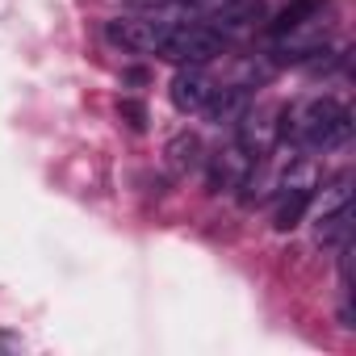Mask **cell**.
<instances>
[{"instance_id":"obj_7","label":"cell","mask_w":356,"mask_h":356,"mask_svg":"<svg viewBox=\"0 0 356 356\" xmlns=\"http://www.w3.org/2000/svg\"><path fill=\"white\" fill-rule=\"evenodd\" d=\"M252 155H243V147H231V151H218L214 159V172H210V189H222V185H235L239 176L248 172Z\"/></svg>"},{"instance_id":"obj_1","label":"cell","mask_w":356,"mask_h":356,"mask_svg":"<svg viewBox=\"0 0 356 356\" xmlns=\"http://www.w3.org/2000/svg\"><path fill=\"white\" fill-rule=\"evenodd\" d=\"M222 47H227V38L218 30H210L206 22H163L159 38H155V55L168 63H181V67L185 63L202 67V63L218 59Z\"/></svg>"},{"instance_id":"obj_10","label":"cell","mask_w":356,"mask_h":356,"mask_svg":"<svg viewBox=\"0 0 356 356\" xmlns=\"http://www.w3.org/2000/svg\"><path fill=\"white\" fill-rule=\"evenodd\" d=\"M348 227H352V210H348V202H343V206H335L331 214H323V222H318V243H343V239H348Z\"/></svg>"},{"instance_id":"obj_6","label":"cell","mask_w":356,"mask_h":356,"mask_svg":"<svg viewBox=\"0 0 356 356\" xmlns=\"http://www.w3.org/2000/svg\"><path fill=\"white\" fill-rule=\"evenodd\" d=\"M310 202H314V185H310V181H306V185H289V193L281 197V206H277V214H273V227H277V231H293V227L306 218Z\"/></svg>"},{"instance_id":"obj_4","label":"cell","mask_w":356,"mask_h":356,"mask_svg":"<svg viewBox=\"0 0 356 356\" xmlns=\"http://www.w3.org/2000/svg\"><path fill=\"white\" fill-rule=\"evenodd\" d=\"M210 92H214L210 76L202 67H193V63H185L181 72H176V80H172V105L181 109V113H202V105L210 101Z\"/></svg>"},{"instance_id":"obj_8","label":"cell","mask_w":356,"mask_h":356,"mask_svg":"<svg viewBox=\"0 0 356 356\" xmlns=\"http://www.w3.org/2000/svg\"><path fill=\"white\" fill-rule=\"evenodd\" d=\"M243 105H248V92L243 88H222V92H210V101L202 105V113L222 126V122H235Z\"/></svg>"},{"instance_id":"obj_11","label":"cell","mask_w":356,"mask_h":356,"mask_svg":"<svg viewBox=\"0 0 356 356\" xmlns=\"http://www.w3.org/2000/svg\"><path fill=\"white\" fill-rule=\"evenodd\" d=\"M118 113L126 118V126H130V130H147V109H143V101L122 97V101H118Z\"/></svg>"},{"instance_id":"obj_2","label":"cell","mask_w":356,"mask_h":356,"mask_svg":"<svg viewBox=\"0 0 356 356\" xmlns=\"http://www.w3.org/2000/svg\"><path fill=\"white\" fill-rule=\"evenodd\" d=\"M293 134H298V143L310 147V151H335V147H343V143L352 138V113H348L339 101L318 97V101H310V105L302 109Z\"/></svg>"},{"instance_id":"obj_9","label":"cell","mask_w":356,"mask_h":356,"mask_svg":"<svg viewBox=\"0 0 356 356\" xmlns=\"http://www.w3.org/2000/svg\"><path fill=\"white\" fill-rule=\"evenodd\" d=\"M168 159H172V168L176 172H189V168H197L202 163V138L197 134H176L172 143H168Z\"/></svg>"},{"instance_id":"obj_3","label":"cell","mask_w":356,"mask_h":356,"mask_svg":"<svg viewBox=\"0 0 356 356\" xmlns=\"http://www.w3.org/2000/svg\"><path fill=\"white\" fill-rule=\"evenodd\" d=\"M159 26L163 22H138V17H113L105 22V38L130 55H147L155 51V38H159Z\"/></svg>"},{"instance_id":"obj_5","label":"cell","mask_w":356,"mask_h":356,"mask_svg":"<svg viewBox=\"0 0 356 356\" xmlns=\"http://www.w3.org/2000/svg\"><path fill=\"white\" fill-rule=\"evenodd\" d=\"M323 9H327V0H289L273 22V38H289L293 30H306V26L323 22Z\"/></svg>"}]
</instances>
